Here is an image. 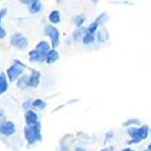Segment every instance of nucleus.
Wrapping results in <instances>:
<instances>
[{"label":"nucleus","instance_id":"26","mask_svg":"<svg viewBox=\"0 0 151 151\" xmlns=\"http://www.w3.org/2000/svg\"><path fill=\"white\" fill-rule=\"evenodd\" d=\"M6 35H7V32H6V29L3 27V24H0V39H5L6 37Z\"/></svg>","mask_w":151,"mask_h":151},{"label":"nucleus","instance_id":"29","mask_svg":"<svg viewBox=\"0 0 151 151\" xmlns=\"http://www.w3.org/2000/svg\"><path fill=\"white\" fill-rule=\"evenodd\" d=\"M121 151H134L132 147H124V149H122Z\"/></svg>","mask_w":151,"mask_h":151},{"label":"nucleus","instance_id":"11","mask_svg":"<svg viewBox=\"0 0 151 151\" xmlns=\"http://www.w3.org/2000/svg\"><path fill=\"white\" fill-rule=\"evenodd\" d=\"M59 58H60L59 52L57 51V50H55V48H51V50H50V51L46 53L45 63H46V64H53V63H56Z\"/></svg>","mask_w":151,"mask_h":151},{"label":"nucleus","instance_id":"5","mask_svg":"<svg viewBox=\"0 0 151 151\" xmlns=\"http://www.w3.org/2000/svg\"><path fill=\"white\" fill-rule=\"evenodd\" d=\"M150 135V127L147 124H142L138 127V132H137V135L131 139L128 143L129 144H139L140 142L145 140L146 138Z\"/></svg>","mask_w":151,"mask_h":151},{"label":"nucleus","instance_id":"8","mask_svg":"<svg viewBox=\"0 0 151 151\" xmlns=\"http://www.w3.org/2000/svg\"><path fill=\"white\" fill-rule=\"evenodd\" d=\"M45 58H46V55L39 52L37 50L33 48L28 52V59L29 62L32 63H35V64H39V63H44L45 62Z\"/></svg>","mask_w":151,"mask_h":151},{"label":"nucleus","instance_id":"6","mask_svg":"<svg viewBox=\"0 0 151 151\" xmlns=\"http://www.w3.org/2000/svg\"><path fill=\"white\" fill-rule=\"evenodd\" d=\"M16 133V124L12 122L6 120L3 124H0V134L5 135V137H11Z\"/></svg>","mask_w":151,"mask_h":151},{"label":"nucleus","instance_id":"23","mask_svg":"<svg viewBox=\"0 0 151 151\" xmlns=\"http://www.w3.org/2000/svg\"><path fill=\"white\" fill-rule=\"evenodd\" d=\"M98 29H99V26H98V24H97L94 21L90 24L88 27H87V32L91 33V34H93V35H96V34L98 33Z\"/></svg>","mask_w":151,"mask_h":151},{"label":"nucleus","instance_id":"33","mask_svg":"<svg viewBox=\"0 0 151 151\" xmlns=\"http://www.w3.org/2000/svg\"><path fill=\"white\" fill-rule=\"evenodd\" d=\"M150 135H151V127H150Z\"/></svg>","mask_w":151,"mask_h":151},{"label":"nucleus","instance_id":"31","mask_svg":"<svg viewBox=\"0 0 151 151\" xmlns=\"http://www.w3.org/2000/svg\"><path fill=\"white\" fill-rule=\"evenodd\" d=\"M146 149H147V150H149V151H151V143H150V144H149V145H147V147H146Z\"/></svg>","mask_w":151,"mask_h":151},{"label":"nucleus","instance_id":"18","mask_svg":"<svg viewBox=\"0 0 151 151\" xmlns=\"http://www.w3.org/2000/svg\"><path fill=\"white\" fill-rule=\"evenodd\" d=\"M94 41H96V35H93V34H91V33H88V32H86V34L83 35L82 40H81V42H82L83 45H86V46L92 45Z\"/></svg>","mask_w":151,"mask_h":151},{"label":"nucleus","instance_id":"28","mask_svg":"<svg viewBox=\"0 0 151 151\" xmlns=\"http://www.w3.org/2000/svg\"><path fill=\"white\" fill-rule=\"evenodd\" d=\"M74 151H87V150H86L85 147H82V146H78L76 149H75V150H74Z\"/></svg>","mask_w":151,"mask_h":151},{"label":"nucleus","instance_id":"4","mask_svg":"<svg viewBox=\"0 0 151 151\" xmlns=\"http://www.w3.org/2000/svg\"><path fill=\"white\" fill-rule=\"evenodd\" d=\"M10 44L16 50L23 51V50H26L28 47L29 40H28V37L24 36L22 33H15V34H12L11 37H10Z\"/></svg>","mask_w":151,"mask_h":151},{"label":"nucleus","instance_id":"20","mask_svg":"<svg viewBox=\"0 0 151 151\" xmlns=\"http://www.w3.org/2000/svg\"><path fill=\"white\" fill-rule=\"evenodd\" d=\"M74 24L76 26V28H81V27H83V24H85V21H86V17L81 14V15H76L74 17Z\"/></svg>","mask_w":151,"mask_h":151},{"label":"nucleus","instance_id":"32","mask_svg":"<svg viewBox=\"0 0 151 151\" xmlns=\"http://www.w3.org/2000/svg\"><path fill=\"white\" fill-rule=\"evenodd\" d=\"M143 151H149V150H147V149H144V150H143Z\"/></svg>","mask_w":151,"mask_h":151},{"label":"nucleus","instance_id":"17","mask_svg":"<svg viewBox=\"0 0 151 151\" xmlns=\"http://www.w3.org/2000/svg\"><path fill=\"white\" fill-rule=\"evenodd\" d=\"M47 103L41 98H36L32 102V109H37V110H44L46 109Z\"/></svg>","mask_w":151,"mask_h":151},{"label":"nucleus","instance_id":"1","mask_svg":"<svg viewBox=\"0 0 151 151\" xmlns=\"http://www.w3.org/2000/svg\"><path fill=\"white\" fill-rule=\"evenodd\" d=\"M26 69H27V67L24 65L22 62L15 59L14 63H12V64L5 71V75H6L9 82H16L24 74V70H26Z\"/></svg>","mask_w":151,"mask_h":151},{"label":"nucleus","instance_id":"25","mask_svg":"<svg viewBox=\"0 0 151 151\" xmlns=\"http://www.w3.org/2000/svg\"><path fill=\"white\" fill-rule=\"evenodd\" d=\"M32 102H33L32 99H29V100H26V102H23V104H22V108L24 109V111H27V110H30V109H32Z\"/></svg>","mask_w":151,"mask_h":151},{"label":"nucleus","instance_id":"10","mask_svg":"<svg viewBox=\"0 0 151 151\" xmlns=\"http://www.w3.org/2000/svg\"><path fill=\"white\" fill-rule=\"evenodd\" d=\"M28 10L32 15H36L42 11V3L39 0H29L28 3Z\"/></svg>","mask_w":151,"mask_h":151},{"label":"nucleus","instance_id":"2","mask_svg":"<svg viewBox=\"0 0 151 151\" xmlns=\"http://www.w3.org/2000/svg\"><path fill=\"white\" fill-rule=\"evenodd\" d=\"M23 134L24 138L29 145H33L37 142H41L42 140V134H41V123L36 124V126H26L23 129Z\"/></svg>","mask_w":151,"mask_h":151},{"label":"nucleus","instance_id":"7","mask_svg":"<svg viewBox=\"0 0 151 151\" xmlns=\"http://www.w3.org/2000/svg\"><path fill=\"white\" fill-rule=\"evenodd\" d=\"M24 121H26V126H29V127H32V126H36V124L40 123L39 115H37L36 111H34L33 109L27 110L26 112H24Z\"/></svg>","mask_w":151,"mask_h":151},{"label":"nucleus","instance_id":"24","mask_svg":"<svg viewBox=\"0 0 151 151\" xmlns=\"http://www.w3.org/2000/svg\"><path fill=\"white\" fill-rule=\"evenodd\" d=\"M137 132H138V127H128L127 128V134L131 137V139H133L137 135Z\"/></svg>","mask_w":151,"mask_h":151},{"label":"nucleus","instance_id":"13","mask_svg":"<svg viewBox=\"0 0 151 151\" xmlns=\"http://www.w3.org/2000/svg\"><path fill=\"white\" fill-rule=\"evenodd\" d=\"M35 50H37L39 52H41V53H44V55H46L50 50H51L52 47H51V44H50L48 41H46V40H40L39 42H37L36 45H35V47H34Z\"/></svg>","mask_w":151,"mask_h":151},{"label":"nucleus","instance_id":"16","mask_svg":"<svg viewBox=\"0 0 151 151\" xmlns=\"http://www.w3.org/2000/svg\"><path fill=\"white\" fill-rule=\"evenodd\" d=\"M87 32V27H81V28H76V30H75L73 33V39L74 41H81L83 35L86 34Z\"/></svg>","mask_w":151,"mask_h":151},{"label":"nucleus","instance_id":"3","mask_svg":"<svg viewBox=\"0 0 151 151\" xmlns=\"http://www.w3.org/2000/svg\"><path fill=\"white\" fill-rule=\"evenodd\" d=\"M44 33L50 39L51 47L57 50V47L60 44V32L58 30V28L56 26H52V24H46L44 27Z\"/></svg>","mask_w":151,"mask_h":151},{"label":"nucleus","instance_id":"15","mask_svg":"<svg viewBox=\"0 0 151 151\" xmlns=\"http://www.w3.org/2000/svg\"><path fill=\"white\" fill-rule=\"evenodd\" d=\"M16 86H17V88L19 90H27L28 88V75L27 74H23L22 76L16 81Z\"/></svg>","mask_w":151,"mask_h":151},{"label":"nucleus","instance_id":"27","mask_svg":"<svg viewBox=\"0 0 151 151\" xmlns=\"http://www.w3.org/2000/svg\"><path fill=\"white\" fill-rule=\"evenodd\" d=\"M6 15H7V9H6V7H3L1 10H0V24H1L3 18H4Z\"/></svg>","mask_w":151,"mask_h":151},{"label":"nucleus","instance_id":"22","mask_svg":"<svg viewBox=\"0 0 151 151\" xmlns=\"http://www.w3.org/2000/svg\"><path fill=\"white\" fill-rule=\"evenodd\" d=\"M137 124H140V121L138 119H129L127 120L126 122H123V126H126V127H137Z\"/></svg>","mask_w":151,"mask_h":151},{"label":"nucleus","instance_id":"30","mask_svg":"<svg viewBox=\"0 0 151 151\" xmlns=\"http://www.w3.org/2000/svg\"><path fill=\"white\" fill-rule=\"evenodd\" d=\"M4 117V110L3 109H0V119Z\"/></svg>","mask_w":151,"mask_h":151},{"label":"nucleus","instance_id":"19","mask_svg":"<svg viewBox=\"0 0 151 151\" xmlns=\"http://www.w3.org/2000/svg\"><path fill=\"white\" fill-rule=\"evenodd\" d=\"M108 21H109V15H108V14H105V12H103V14H100V15L94 19V22L98 24V26H104V24H105Z\"/></svg>","mask_w":151,"mask_h":151},{"label":"nucleus","instance_id":"14","mask_svg":"<svg viewBox=\"0 0 151 151\" xmlns=\"http://www.w3.org/2000/svg\"><path fill=\"white\" fill-rule=\"evenodd\" d=\"M9 83H10V82H9L7 78H6L5 73L0 71V96L7 92V90H9Z\"/></svg>","mask_w":151,"mask_h":151},{"label":"nucleus","instance_id":"12","mask_svg":"<svg viewBox=\"0 0 151 151\" xmlns=\"http://www.w3.org/2000/svg\"><path fill=\"white\" fill-rule=\"evenodd\" d=\"M62 19V15H60V11L59 10H52L51 12L48 14V22L55 26V24H59Z\"/></svg>","mask_w":151,"mask_h":151},{"label":"nucleus","instance_id":"9","mask_svg":"<svg viewBox=\"0 0 151 151\" xmlns=\"http://www.w3.org/2000/svg\"><path fill=\"white\" fill-rule=\"evenodd\" d=\"M40 81H41L40 71L34 70L30 75H28V86L30 87V88H36V87H39Z\"/></svg>","mask_w":151,"mask_h":151},{"label":"nucleus","instance_id":"21","mask_svg":"<svg viewBox=\"0 0 151 151\" xmlns=\"http://www.w3.org/2000/svg\"><path fill=\"white\" fill-rule=\"evenodd\" d=\"M96 39H98L99 42H104L109 39V35H108V30L105 29H102V30H98L97 33V36H96Z\"/></svg>","mask_w":151,"mask_h":151}]
</instances>
